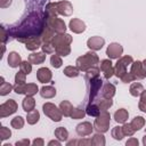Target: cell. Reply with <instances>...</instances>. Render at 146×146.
<instances>
[{
    "label": "cell",
    "instance_id": "obj_20",
    "mask_svg": "<svg viewBox=\"0 0 146 146\" xmlns=\"http://www.w3.org/2000/svg\"><path fill=\"white\" fill-rule=\"evenodd\" d=\"M40 119V115H39V112L36 110H32L29 112L27 114V122L30 124H34L35 122H38Z\"/></svg>",
    "mask_w": 146,
    "mask_h": 146
},
{
    "label": "cell",
    "instance_id": "obj_24",
    "mask_svg": "<svg viewBox=\"0 0 146 146\" xmlns=\"http://www.w3.org/2000/svg\"><path fill=\"white\" fill-rule=\"evenodd\" d=\"M143 125H144V119L141 116H136L131 122V127H133L135 130H139Z\"/></svg>",
    "mask_w": 146,
    "mask_h": 146
},
{
    "label": "cell",
    "instance_id": "obj_30",
    "mask_svg": "<svg viewBox=\"0 0 146 146\" xmlns=\"http://www.w3.org/2000/svg\"><path fill=\"white\" fill-rule=\"evenodd\" d=\"M112 135H113V137L115 138V139H117V140H121L122 138H123V131H122V128H120V127H115L114 129H113V131H112Z\"/></svg>",
    "mask_w": 146,
    "mask_h": 146
},
{
    "label": "cell",
    "instance_id": "obj_4",
    "mask_svg": "<svg viewBox=\"0 0 146 146\" xmlns=\"http://www.w3.org/2000/svg\"><path fill=\"white\" fill-rule=\"evenodd\" d=\"M16 110H17V104L13 99H9L8 102H6L5 104H2L0 106V112H1L0 116L1 117H5L7 115H10V114L15 113Z\"/></svg>",
    "mask_w": 146,
    "mask_h": 146
},
{
    "label": "cell",
    "instance_id": "obj_23",
    "mask_svg": "<svg viewBox=\"0 0 146 146\" xmlns=\"http://www.w3.org/2000/svg\"><path fill=\"white\" fill-rule=\"evenodd\" d=\"M52 26H54V30H55L56 32H58V33L65 32V30H66L65 23H64L63 21H60V19H57L56 17H55V24H54Z\"/></svg>",
    "mask_w": 146,
    "mask_h": 146
},
{
    "label": "cell",
    "instance_id": "obj_42",
    "mask_svg": "<svg viewBox=\"0 0 146 146\" xmlns=\"http://www.w3.org/2000/svg\"><path fill=\"white\" fill-rule=\"evenodd\" d=\"M30 141L29 140H24V141H22V143H16V145H19V144H29Z\"/></svg>",
    "mask_w": 146,
    "mask_h": 146
},
{
    "label": "cell",
    "instance_id": "obj_35",
    "mask_svg": "<svg viewBox=\"0 0 146 146\" xmlns=\"http://www.w3.org/2000/svg\"><path fill=\"white\" fill-rule=\"evenodd\" d=\"M112 104H113V103H112L111 98H110V99H108V98H106V99H104V100H100V110L106 111V110H107Z\"/></svg>",
    "mask_w": 146,
    "mask_h": 146
},
{
    "label": "cell",
    "instance_id": "obj_28",
    "mask_svg": "<svg viewBox=\"0 0 146 146\" xmlns=\"http://www.w3.org/2000/svg\"><path fill=\"white\" fill-rule=\"evenodd\" d=\"M23 125H24V121H23V117L22 116H16V117L13 119V121H11V127L13 128L21 129Z\"/></svg>",
    "mask_w": 146,
    "mask_h": 146
},
{
    "label": "cell",
    "instance_id": "obj_29",
    "mask_svg": "<svg viewBox=\"0 0 146 146\" xmlns=\"http://www.w3.org/2000/svg\"><path fill=\"white\" fill-rule=\"evenodd\" d=\"M55 135H56L57 138H59L60 140H66V139H67V131H66L63 127H59L58 129H56Z\"/></svg>",
    "mask_w": 146,
    "mask_h": 146
},
{
    "label": "cell",
    "instance_id": "obj_33",
    "mask_svg": "<svg viewBox=\"0 0 146 146\" xmlns=\"http://www.w3.org/2000/svg\"><path fill=\"white\" fill-rule=\"evenodd\" d=\"M25 75H26V73H24V72H19V73H17L16 74V76H15V82H16V84H22V83H24L25 82Z\"/></svg>",
    "mask_w": 146,
    "mask_h": 146
},
{
    "label": "cell",
    "instance_id": "obj_16",
    "mask_svg": "<svg viewBox=\"0 0 146 146\" xmlns=\"http://www.w3.org/2000/svg\"><path fill=\"white\" fill-rule=\"evenodd\" d=\"M44 58H46V55H43L42 52L32 54V55L29 56V60H30V63H32V64H40V63H42V62L44 60Z\"/></svg>",
    "mask_w": 146,
    "mask_h": 146
},
{
    "label": "cell",
    "instance_id": "obj_17",
    "mask_svg": "<svg viewBox=\"0 0 146 146\" xmlns=\"http://www.w3.org/2000/svg\"><path fill=\"white\" fill-rule=\"evenodd\" d=\"M40 94H41V96L43 98H51V97H54L56 95V89L52 88V87H43L41 89Z\"/></svg>",
    "mask_w": 146,
    "mask_h": 146
},
{
    "label": "cell",
    "instance_id": "obj_6",
    "mask_svg": "<svg viewBox=\"0 0 146 146\" xmlns=\"http://www.w3.org/2000/svg\"><path fill=\"white\" fill-rule=\"evenodd\" d=\"M131 74L135 79H143L146 76V71L143 70V64L140 62H135L131 67Z\"/></svg>",
    "mask_w": 146,
    "mask_h": 146
},
{
    "label": "cell",
    "instance_id": "obj_11",
    "mask_svg": "<svg viewBox=\"0 0 146 146\" xmlns=\"http://www.w3.org/2000/svg\"><path fill=\"white\" fill-rule=\"evenodd\" d=\"M36 76H38V79H39L40 82L44 83V82H48V81L51 79V72L49 71V68L42 67V68H40V70L38 71Z\"/></svg>",
    "mask_w": 146,
    "mask_h": 146
},
{
    "label": "cell",
    "instance_id": "obj_40",
    "mask_svg": "<svg viewBox=\"0 0 146 146\" xmlns=\"http://www.w3.org/2000/svg\"><path fill=\"white\" fill-rule=\"evenodd\" d=\"M10 3H11V0H1V3L0 5H1L2 8H5V7H8Z\"/></svg>",
    "mask_w": 146,
    "mask_h": 146
},
{
    "label": "cell",
    "instance_id": "obj_9",
    "mask_svg": "<svg viewBox=\"0 0 146 146\" xmlns=\"http://www.w3.org/2000/svg\"><path fill=\"white\" fill-rule=\"evenodd\" d=\"M103 44H104V39L100 36H92L88 40V47L94 49V50L102 49Z\"/></svg>",
    "mask_w": 146,
    "mask_h": 146
},
{
    "label": "cell",
    "instance_id": "obj_44",
    "mask_svg": "<svg viewBox=\"0 0 146 146\" xmlns=\"http://www.w3.org/2000/svg\"><path fill=\"white\" fill-rule=\"evenodd\" d=\"M144 144H145V145H146V136H145V137H144Z\"/></svg>",
    "mask_w": 146,
    "mask_h": 146
},
{
    "label": "cell",
    "instance_id": "obj_1",
    "mask_svg": "<svg viewBox=\"0 0 146 146\" xmlns=\"http://www.w3.org/2000/svg\"><path fill=\"white\" fill-rule=\"evenodd\" d=\"M98 62V57L95 52H88L84 56L82 57H79L78 60H76V64H78V67L80 70H87L88 67L92 66L94 64H97Z\"/></svg>",
    "mask_w": 146,
    "mask_h": 146
},
{
    "label": "cell",
    "instance_id": "obj_18",
    "mask_svg": "<svg viewBox=\"0 0 146 146\" xmlns=\"http://www.w3.org/2000/svg\"><path fill=\"white\" fill-rule=\"evenodd\" d=\"M86 112H87V114H88V115H91V116H97V115H99L100 110H99V107H98L96 104L90 103V104L87 106Z\"/></svg>",
    "mask_w": 146,
    "mask_h": 146
},
{
    "label": "cell",
    "instance_id": "obj_21",
    "mask_svg": "<svg viewBox=\"0 0 146 146\" xmlns=\"http://www.w3.org/2000/svg\"><path fill=\"white\" fill-rule=\"evenodd\" d=\"M13 87L11 84H9L8 82H5L3 81V78H1V84H0V95L1 96H5L7 94H9L11 91Z\"/></svg>",
    "mask_w": 146,
    "mask_h": 146
},
{
    "label": "cell",
    "instance_id": "obj_31",
    "mask_svg": "<svg viewBox=\"0 0 146 146\" xmlns=\"http://www.w3.org/2000/svg\"><path fill=\"white\" fill-rule=\"evenodd\" d=\"M19 66H21V71L24 72V73H26V74H29V73L32 71V66H31V64H30L27 60L22 62Z\"/></svg>",
    "mask_w": 146,
    "mask_h": 146
},
{
    "label": "cell",
    "instance_id": "obj_10",
    "mask_svg": "<svg viewBox=\"0 0 146 146\" xmlns=\"http://www.w3.org/2000/svg\"><path fill=\"white\" fill-rule=\"evenodd\" d=\"M70 27H71V30H72L73 32H75V33H81V32H83V31L86 30L84 23L81 22L80 19H76V18H74V19H72V21L70 22Z\"/></svg>",
    "mask_w": 146,
    "mask_h": 146
},
{
    "label": "cell",
    "instance_id": "obj_25",
    "mask_svg": "<svg viewBox=\"0 0 146 146\" xmlns=\"http://www.w3.org/2000/svg\"><path fill=\"white\" fill-rule=\"evenodd\" d=\"M25 47L29 50H34V49H36V48L40 47V42L36 39H30L29 41H26V46Z\"/></svg>",
    "mask_w": 146,
    "mask_h": 146
},
{
    "label": "cell",
    "instance_id": "obj_8",
    "mask_svg": "<svg viewBox=\"0 0 146 146\" xmlns=\"http://www.w3.org/2000/svg\"><path fill=\"white\" fill-rule=\"evenodd\" d=\"M100 70L103 71V73H104V75H105L106 79H110V78L113 75V73H114L112 63H111V60H108V59H104V60H102Z\"/></svg>",
    "mask_w": 146,
    "mask_h": 146
},
{
    "label": "cell",
    "instance_id": "obj_38",
    "mask_svg": "<svg viewBox=\"0 0 146 146\" xmlns=\"http://www.w3.org/2000/svg\"><path fill=\"white\" fill-rule=\"evenodd\" d=\"M130 127H131V124H130V125H129V124H124V125H123L122 131H123V133H124V135H129V136H131V135L133 133V131H135V130H133V129H132V130H131V129H129Z\"/></svg>",
    "mask_w": 146,
    "mask_h": 146
},
{
    "label": "cell",
    "instance_id": "obj_34",
    "mask_svg": "<svg viewBox=\"0 0 146 146\" xmlns=\"http://www.w3.org/2000/svg\"><path fill=\"white\" fill-rule=\"evenodd\" d=\"M0 135H1V139L5 140V139H7V138H9V137L11 136V132H10V130L7 129L6 127H2L1 130H0Z\"/></svg>",
    "mask_w": 146,
    "mask_h": 146
},
{
    "label": "cell",
    "instance_id": "obj_27",
    "mask_svg": "<svg viewBox=\"0 0 146 146\" xmlns=\"http://www.w3.org/2000/svg\"><path fill=\"white\" fill-rule=\"evenodd\" d=\"M38 92V87L36 84H33V83H30V84H25V94L29 95V96H32L34 94Z\"/></svg>",
    "mask_w": 146,
    "mask_h": 146
},
{
    "label": "cell",
    "instance_id": "obj_41",
    "mask_svg": "<svg viewBox=\"0 0 146 146\" xmlns=\"http://www.w3.org/2000/svg\"><path fill=\"white\" fill-rule=\"evenodd\" d=\"M140 104H146V90H144L141 92V100H140Z\"/></svg>",
    "mask_w": 146,
    "mask_h": 146
},
{
    "label": "cell",
    "instance_id": "obj_36",
    "mask_svg": "<svg viewBox=\"0 0 146 146\" xmlns=\"http://www.w3.org/2000/svg\"><path fill=\"white\" fill-rule=\"evenodd\" d=\"M83 115H84V112L81 108H75L72 112V117L73 119H81V117H83Z\"/></svg>",
    "mask_w": 146,
    "mask_h": 146
},
{
    "label": "cell",
    "instance_id": "obj_5",
    "mask_svg": "<svg viewBox=\"0 0 146 146\" xmlns=\"http://www.w3.org/2000/svg\"><path fill=\"white\" fill-rule=\"evenodd\" d=\"M123 51V48L121 47V44L119 43H111L106 50V55L110 57V58H117L121 56Z\"/></svg>",
    "mask_w": 146,
    "mask_h": 146
},
{
    "label": "cell",
    "instance_id": "obj_14",
    "mask_svg": "<svg viewBox=\"0 0 146 146\" xmlns=\"http://www.w3.org/2000/svg\"><path fill=\"white\" fill-rule=\"evenodd\" d=\"M114 117H115V121H116V122H119V123H124L125 120L128 119V112H127L124 108H121V110H119V111L115 112Z\"/></svg>",
    "mask_w": 146,
    "mask_h": 146
},
{
    "label": "cell",
    "instance_id": "obj_7",
    "mask_svg": "<svg viewBox=\"0 0 146 146\" xmlns=\"http://www.w3.org/2000/svg\"><path fill=\"white\" fill-rule=\"evenodd\" d=\"M103 119H104V113L100 115V117H99V119H97V120H96V122H95V127H96V129H97L98 131L105 132V131L108 129L110 115L107 114V115H106V117H105V120H103Z\"/></svg>",
    "mask_w": 146,
    "mask_h": 146
},
{
    "label": "cell",
    "instance_id": "obj_26",
    "mask_svg": "<svg viewBox=\"0 0 146 146\" xmlns=\"http://www.w3.org/2000/svg\"><path fill=\"white\" fill-rule=\"evenodd\" d=\"M64 74L67 75V76H71V78L78 76L79 75V70L75 68V67H73V66H68V67H66L64 70Z\"/></svg>",
    "mask_w": 146,
    "mask_h": 146
},
{
    "label": "cell",
    "instance_id": "obj_13",
    "mask_svg": "<svg viewBox=\"0 0 146 146\" xmlns=\"http://www.w3.org/2000/svg\"><path fill=\"white\" fill-rule=\"evenodd\" d=\"M34 105H35V102L34 99L32 98V96H26L23 100V108L25 112H30L32 110H34Z\"/></svg>",
    "mask_w": 146,
    "mask_h": 146
},
{
    "label": "cell",
    "instance_id": "obj_3",
    "mask_svg": "<svg viewBox=\"0 0 146 146\" xmlns=\"http://www.w3.org/2000/svg\"><path fill=\"white\" fill-rule=\"evenodd\" d=\"M132 62V58L130 56H125L123 58H121L120 60H117L116 66H115V74L119 78H122L123 74H125V67Z\"/></svg>",
    "mask_w": 146,
    "mask_h": 146
},
{
    "label": "cell",
    "instance_id": "obj_43",
    "mask_svg": "<svg viewBox=\"0 0 146 146\" xmlns=\"http://www.w3.org/2000/svg\"><path fill=\"white\" fill-rule=\"evenodd\" d=\"M143 65H144V66H145V71H146V59H145V60H144V63H143Z\"/></svg>",
    "mask_w": 146,
    "mask_h": 146
},
{
    "label": "cell",
    "instance_id": "obj_32",
    "mask_svg": "<svg viewBox=\"0 0 146 146\" xmlns=\"http://www.w3.org/2000/svg\"><path fill=\"white\" fill-rule=\"evenodd\" d=\"M50 62H51V65L54 67H56V68H58V67L62 66V59L57 55H52L51 58H50Z\"/></svg>",
    "mask_w": 146,
    "mask_h": 146
},
{
    "label": "cell",
    "instance_id": "obj_22",
    "mask_svg": "<svg viewBox=\"0 0 146 146\" xmlns=\"http://www.w3.org/2000/svg\"><path fill=\"white\" fill-rule=\"evenodd\" d=\"M144 91V89H143V86L140 84V83H133L131 87H130V94L132 95V96H135V97H137V96H139L141 92Z\"/></svg>",
    "mask_w": 146,
    "mask_h": 146
},
{
    "label": "cell",
    "instance_id": "obj_39",
    "mask_svg": "<svg viewBox=\"0 0 146 146\" xmlns=\"http://www.w3.org/2000/svg\"><path fill=\"white\" fill-rule=\"evenodd\" d=\"M50 44H47V43H44L43 46H42V50L44 51V52H51L52 50H54V48L52 47H49Z\"/></svg>",
    "mask_w": 146,
    "mask_h": 146
},
{
    "label": "cell",
    "instance_id": "obj_12",
    "mask_svg": "<svg viewBox=\"0 0 146 146\" xmlns=\"http://www.w3.org/2000/svg\"><path fill=\"white\" fill-rule=\"evenodd\" d=\"M21 56L17 54V52H15V51H11L10 54H9V56H8V64H9V66H11V67H17L18 65H21Z\"/></svg>",
    "mask_w": 146,
    "mask_h": 146
},
{
    "label": "cell",
    "instance_id": "obj_37",
    "mask_svg": "<svg viewBox=\"0 0 146 146\" xmlns=\"http://www.w3.org/2000/svg\"><path fill=\"white\" fill-rule=\"evenodd\" d=\"M122 81L123 82H130V81H132V80H135V76L131 74V73H125V74H123L122 75Z\"/></svg>",
    "mask_w": 146,
    "mask_h": 146
},
{
    "label": "cell",
    "instance_id": "obj_15",
    "mask_svg": "<svg viewBox=\"0 0 146 146\" xmlns=\"http://www.w3.org/2000/svg\"><path fill=\"white\" fill-rule=\"evenodd\" d=\"M114 91H115V88L113 84H110V83H106L103 91H102V95L105 97V98H112L113 95H114Z\"/></svg>",
    "mask_w": 146,
    "mask_h": 146
},
{
    "label": "cell",
    "instance_id": "obj_2",
    "mask_svg": "<svg viewBox=\"0 0 146 146\" xmlns=\"http://www.w3.org/2000/svg\"><path fill=\"white\" fill-rule=\"evenodd\" d=\"M43 112H44V114L48 115L52 121L58 122V121H60V119H62V115H60L59 111L57 110V107H56L55 105L50 104V103H47V104L43 105Z\"/></svg>",
    "mask_w": 146,
    "mask_h": 146
},
{
    "label": "cell",
    "instance_id": "obj_19",
    "mask_svg": "<svg viewBox=\"0 0 146 146\" xmlns=\"http://www.w3.org/2000/svg\"><path fill=\"white\" fill-rule=\"evenodd\" d=\"M60 110L63 111V113H64L65 116L72 115L71 112H73V107H72V105H71L68 102H66V100L62 102V103H60Z\"/></svg>",
    "mask_w": 146,
    "mask_h": 146
}]
</instances>
